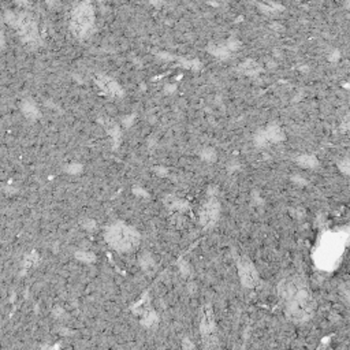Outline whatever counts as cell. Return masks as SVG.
<instances>
[{
  "instance_id": "52a82bcc",
  "label": "cell",
  "mask_w": 350,
  "mask_h": 350,
  "mask_svg": "<svg viewBox=\"0 0 350 350\" xmlns=\"http://www.w3.org/2000/svg\"><path fill=\"white\" fill-rule=\"evenodd\" d=\"M238 271L241 282L244 283L245 287H255L259 280V275L256 271L255 266L248 257H241L238 261Z\"/></svg>"
},
{
  "instance_id": "9c48e42d",
  "label": "cell",
  "mask_w": 350,
  "mask_h": 350,
  "mask_svg": "<svg viewBox=\"0 0 350 350\" xmlns=\"http://www.w3.org/2000/svg\"><path fill=\"white\" fill-rule=\"evenodd\" d=\"M97 86L100 88L106 95L115 97V96H122V89L114 79L106 77V75H96L95 77Z\"/></svg>"
},
{
  "instance_id": "277c9868",
  "label": "cell",
  "mask_w": 350,
  "mask_h": 350,
  "mask_svg": "<svg viewBox=\"0 0 350 350\" xmlns=\"http://www.w3.org/2000/svg\"><path fill=\"white\" fill-rule=\"evenodd\" d=\"M95 25V11L90 3H79L71 12L70 28L74 36L79 39L86 37Z\"/></svg>"
},
{
  "instance_id": "7a4b0ae2",
  "label": "cell",
  "mask_w": 350,
  "mask_h": 350,
  "mask_svg": "<svg viewBox=\"0 0 350 350\" xmlns=\"http://www.w3.org/2000/svg\"><path fill=\"white\" fill-rule=\"evenodd\" d=\"M106 239L114 249L119 252H129L139 245L140 234L123 223H115L107 230Z\"/></svg>"
},
{
  "instance_id": "8fae6325",
  "label": "cell",
  "mask_w": 350,
  "mask_h": 350,
  "mask_svg": "<svg viewBox=\"0 0 350 350\" xmlns=\"http://www.w3.org/2000/svg\"><path fill=\"white\" fill-rule=\"evenodd\" d=\"M239 70L244 72V74H246V75H253V74H256V72L259 71V66L256 65L255 62L248 61L246 63H244L242 66L239 67Z\"/></svg>"
},
{
  "instance_id": "ba28073f",
  "label": "cell",
  "mask_w": 350,
  "mask_h": 350,
  "mask_svg": "<svg viewBox=\"0 0 350 350\" xmlns=\"http://www.w3.org/2000/svg\"><path fill=\"white\" fill-rule=\"evenodd\" d=\"M220 212V206L217 203L216 199H210L204 203V206L201 207L200 211V222L204 227H212L217 222Z\"/></svg>"
},
{
  "instance_id": "4fadbf2b",
  "label": "cell",
  "mask_w": 350,
  "mask_h": 350,
  "mask_svg": "<svg viewBox=\"0 0 350 350\" xmlns=\"http://www.w3.org/2000/svg\"><path fill=\"white\" fill-rule=\"evenodd\" d=\"M182 349L184 350H196L195 344H193L190 339H184V342H182Z\"/></svg>"
},
{
  "instance_id": "30bf717a",
  "label": "cell",
  "mask_w": 350,
  "mask_h": 350,
  "mask_svg": "<svg viewBox=\"0 0 350 350\" xmlns=\"http://www.w3.org/2000/svg\"><path fill=\"white\" fill-rule=\"evenodd\" d=\"M261 140L257 141L259 145H267L268 142H275V141H279V140L283 139V136L280 133L278 126H270L267 130L261 132Z\"/></svg>"
},
{
  "instance_id": "7c38bea8",
  "label": "cell",
  "mask_w": 350,
  "mask_h": 350,
  "mask_svg": "<svg viewBox=\"0 0 350 350\" xmlns=\"http://www.w3.org/2000/svg\"><path fill=\"white\" fill-rule=\"evenodd\" d=\"M298 161H300L301 166H304V167H313L315 164H316L315 157H312V156H302V157L298 159Z\"/></svg>"
},
{
  "instance_id": "6da1fadb",
  "label": "cell",
  "mask_w": 350,
  "mask_h": 350,
  "mask_svg": "<svg viewBox=\"0 0 350 350\" xmlns=\"http://www.w3.org/2000/svg\"><path fill=\"white\" fill-rule=\"evenodd\" d=\"M278 294L284 302L286 315L297 323L308 322L315 312V301L305 280L300 277L283 279L278 286Z\"/></svg>"
},
{
  "instance_id": "3957f363",
  "label": "cell",
  "mask_w": 350,
  "mask_h": 350,
  "mask_svg": "<svg viewBox=\"0 0 350 350\" xmlns=\"http://www.w3.org/2000/svg\"><path fill=\"white\" fill-rule=\"evenodd\" d=\"M345 238H341V234H326L317 248V260L319 264L324 268L330 267V264H333L338 260L339 256L344 250Z\"/></svg>"
},
{
  "instance_id": "5b68a950",
  "label": "cell",
  "mask_w": 350,
  "mask_h": 350,
  "mask_svg": "<svg viewBox=\"0 0 350 350\" xmlns=\"http://www.w3.org/2000/svg\"><path fill=\"white\" fill-rule=\"evenodd\" d=\"M200 331L203 337V342L207 349H212L217 345V333H216V323L213 317L211 305H206L203 308L200 322Z\"/></svg>"
},
{
  "instance_id": "8992f818",
  "label": "cell",
  "mask_w": 350,
  "mask_h": 350,
  "mask_svg": "<svg viewBox=\"0 0 350 350\" xmlns=\"http://www.w3.org/2000/svg\"><path fill=\"white\" fill-rule=\"evenodd\" d=\"M19 32V36L25 41L34 43L39 40V30L37 25L29 15H11V22Z\"/></svg>"
}]
</instances>
